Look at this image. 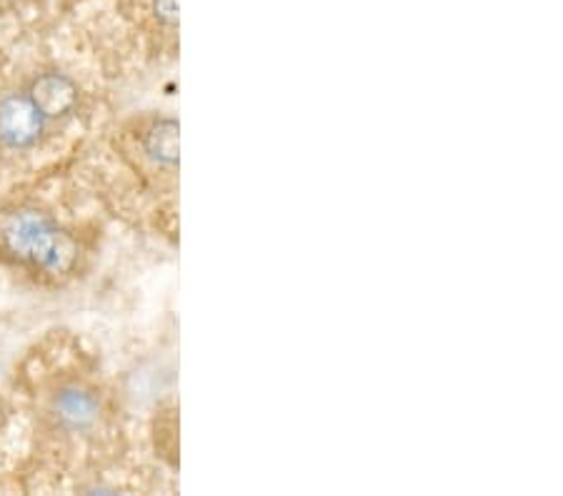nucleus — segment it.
<instances>
[{
  "instance_id": "f257e3e1",
  "label": "nucleus",
  "mask_w": 563,
  "mask_h": 496,
  "mask_svg": "<svg viewBox=\"0 0 563 496\" xmlns=\"http://www.w3.org/2000/svg\"><path fill=\"white\" fill-rule=\"evenodd\" d=\"M5 243L23 264H31L41 271H66L76 251L68 239L58 231V225L43 213H21L15 216L11 225L5 229Z\"/></svg>"
},
{
  "instance_id": "f03ea898",
  "label": "nucleus",
  "mask_w": 563,
  "mask_h": 496,
  "mask_svg": "<svg viewBox=\"0 0 563 496\" xmlns=\"http://www.w3.org/2000/svg\"><path fill=\"white\" fill-rule=\"evenodd\" d=\"M45 121L29 96L0 98V141L8 148H33L45 131Z\"/></svg>"
},
{
  "instance_id": "7ed1b4c3",
  "label": "nucleus",
  "mask_w": 563,
  "mask_h": 496,
  "mask_svg": "<svg viewBox=\"0 0 563 496\" xmlns=\"http://www.w3.org/2000/svg\"><path fill=\"white\" fill-rule=\"evenodd\" d=\"M29 98L45 121H58L73 113L78 103V88L68 76L43 74L31 84Z\"/></svg>"
},
{
  "instance_id": "20e7f679",
  "label": "nucleus",
  "mask_w": 563,
  "mask_h": 496,
  "mask_svg": "<svg viewBox=\"0 0 563 496\" xmlns=\"http://www.w3.org/2000/svg\"><path fill=\"white\" fill-rule=\"evenodd\" d=\"M98 399L90 392L80 389V386H66L56 396H53L51 411L63 429L68 431H84L93 427L98 419Z\"/></svg>"
},
{
  "instance_id": "39448f33",
  "label": "nucleus",
  "mask_w": 563,
  "mask_h": 496,
  "mask_svg": "<svg viewBox=\"0 0 563 496\" xmlns=\"http://www.w3.org/2000/svg\"><path fill=\"white\" fill-rule=\"evenodd\" d=\"M143 151L153 164L174 168L178 164V121L161 119L143 135Z\"/></svg>"
},
{
  "instance_id": "423d86ee",
  "label": "nucleus",
  "mask_w": 563,
  "mask_h": 496,
  "mask_svg": "<svg viewBox=\"0 0 563 496\" xmlns=\"http://www.w3.org/2000/svg\"><path fill=\"white\" fill-rule=\"evenodd\" d=\"M153 13L161 23L176 25L178 21V0H153Z\"/></svg>"
}]
</instances>
